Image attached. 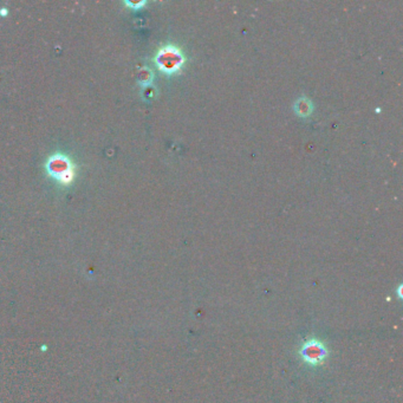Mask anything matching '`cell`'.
<instances>
[{"instance_id":"obj_7","label":"cell","mask_w":403,"mask_h":403,"mask_svg":"<svg viewBox=\"0 0 403 403\" xmlns=\"http://www.w3.org/2000/svg\"><path fill=\"white\" fill-rule=\"evenodd\" d=\"M7 13V11H6V8H2V11H0V15H6Z\"/></svg>"},{"instance_id":"obj_2","label":"cell","mask_w":403,"mask_h":403,"mask_svg":"<svg viewBox=\"0 0 403 403\" xmlns=\"http://www.w3.org/2000/svg\"><path fill=\"white\" fill-rule=\"evenodd\" d=\"M46 171L50 176L62 185H70L75 177L73 166L69 157L62 154H55L47 160Z\"/></svg>"},{"instance_id":"obj_5","label":"cell","mask_w":403,"mask_h":403,"mask_svg":"<svg viewBox=\"0 0 403 403\" xmlns=\"http://www.w3.org/2000/svg\"><path fill=\"white\" fill-rule=\"evenodd\" d=\"M153 81V72L147 67H143L140 71V82L143 85H149Z\"/></svg>"},{"instance_id":"obj_4","label":"cell","mask_w":403,"mask_h":403,"mask_svg":"<svg viewBox=\"0 0 403 403\" xmlns=\"http://www.w3.org/2000/svg\"><path fill=\"white\" fill-rule=\"evenodd\" d=\"M312 109H314V106H312V102L306 97H301L297 101L295 104V111L298 116L300 117H306L310 116L312 112Z\"/></svg>"},{"instance_id":"obj_3","label":"cell","mask_w":403,"mask_h":403,"mask_svg":"<svg viewBox=\"0 0 403 403\" xmlns=\"http://www.w3.org/2000/svg\"><path fill=\"white\" fill-rule=\"evenodd\" d=\"M300 355L306 363L311 365H318L322 364L326 357V350L319 340L312 339L303 346Z\"/></svg>"},{"instance_id":"obj_1","label":"cell","mask_w":403,"mask_h":403,"mask_svg":"<svg viewBox=\"0 0 403 403\" xmlns=\"http://www.w3.org/2000/svg\"><path fill=\"white\" fill-rule=\"evenodd\" d=\"M185 62V55L175 45H166L161 47L155 57V63L159 70L166 75H174L179 72Z\"/></svg>"},{"instance_id":"obj_6","label":"cell","mask_w":403,"mask_h":403,"mask_svg":"<svg viewBox=\"0 0 403 403\" xmlns=\"http://www.w3.org/2000/svg\"><path fill=\"white\" fill-rule=\"evenodd\" d=\"M126 5H128V6H130L131 8H134V10H140L141 7L145 6L146 5V1H126Z\"/></svg>"}]
</instances>
